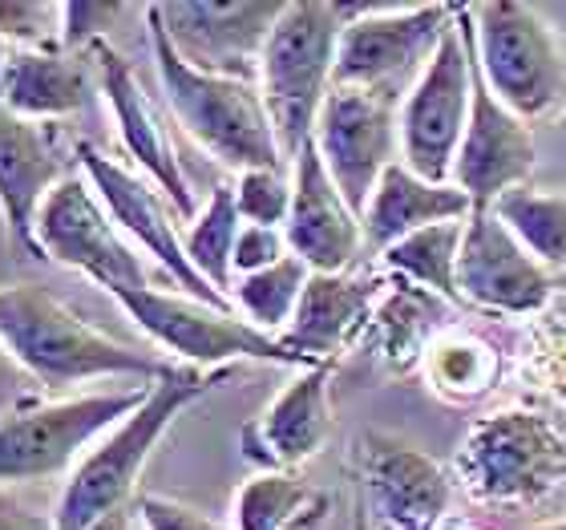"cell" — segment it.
<instances>
[{"label":"cell","instance_id":"cell-44","mask_svg":"<svg viewBox=\"0 0 566 530\" xmlns=\"http://www.w3.org/2000/svg\"><path fill=\"white\" fill-rule=\"evenodd\" d=\"M531 530H566V519L563 522H546V527H531Z\"/></svg>","mask_w":566,"mask_h":530},{"label":"cell","instance_id":"cell-20","mask_svg":"<svg viewBox=\"0 0 566 530\" xmlns=\"http://www.w3.org/2000/svg\"><path fill=\"white\" fill-rule=\"evenodd\" d=\"M283 236L295 260H304L307 271H324V276L348 271L365 248V224L324 170L316 142H307L292 163V215Z\"/></svg>","mask_w":566,"mask_h":530},{"label":"cell","instance_id":"cell-34","mask_svg":"<svg viewBox=\"0 0 566 530\" xmlns=\"http://www.w3.org/2000/svg\"><path fill=\"white\" fill-rule=\"evenodd\" d=\"M0 37L17 49H61V4L0 0Z\"/></svg>","mask_w":566,"mask_h":530},{"label":"cell","instance_id":"cell-38","mask_svg":"<svg viewBox=\"0 0 566 530\" xmlns=\"http://www.w3.org/2000/svg\"><path fill=\"white\" fill-rule=\"evenodd\" d=\"M0 530H53V515H41L9 490H0Z\"/></svg>","mask_w":566,"mask_h":530},{"label":"cell","instance_id":"cell-26","mask_svg":"<svg viewBox=\"0 0 566 530\" xmlns=\"http://www.w3.org/2000/svg\"><path fill=\"white\" fill-rule=\"evenodd\" d=\"M421 368L433 397L449 401V405H478L502 385L506 361H502V349L485 341L482 332L446 324L424 349Z\"/></svg>","mask_w":566,"mask_h":530},{"label":"cell","instance_id":"cell-37","mask_svg":"<svg viewBox=\"0 0 566 530\" xmlns=\"http://www.w3.org/2000/svg\"><path fill=\"white\" fill-rule=\"evenodd\" d=\"M134 515H138L146 530H231L223 522H214L211 515H202V510L163 495H138Z\"/></svg>","mask_w":566,"mask_h":530},{"label":"cell","instance_id":"cell-2","mask_svg":"<svg viewBox=\"0 0 566 530\" xmlns=\"http://www.w3.org/2000/svg\"><path fill=\"white\" fill-rule=\"evenodd\" d=\"M146 29H150L154 70L163 82L166 106L178 126L211 154L227 170H292L280 150L275 126L263 106L260 82L251 77H227V73H202L190 61L178 58L163 29L158 4H146Z\"/></svg>","mask_w":566,"mask_h":530},{"label":"cell","instance_id":"cell-43","mask_svg":"<svg viewBox=\"0 0 566 530\" xmlns=\"http://www.w3.org/2000/svg\"><path fill=\"white\" fill-rule=\"evenodd\" d=\"M446 530H485V527H478V522H449Z\"/></svg>","mask_w":566,"mask_h":530},{"label":"cell","instance_id":"cell-24","mask_svg":"<svg viewBox=\"0 0 566 530\" xmlns=\"http://www.w3.org/2000/svg\"><path fill=\"white\" fill-rule=\"evenodd\" d=\"M441 329H446V300L392 276V283H385V292L373 308V320H368L360 341L392 373H413V368H421L424 349L433 344Z\"/></svg>","mask_w":566,"mask_h":530},{"label":"cell","instance_id":"cell-27","mask_svg":"<svg viewBox=\"0 0 566 530\" xmlns=\"http://www.w3.org/2000/svg\"><path fill=\"white\" fill-rule=\"evenodd\" d=\"M332 498L287 470H260L239 486L231 530H307L324 522Z\"/></svg>","mask_w":566,"mask_h":530},{"label":"cell","instance_id":"cell-8","mask_svg":"<svg viewBox=\"0 0 566 530\" xmlns=\"http://www.w3.org/2000/svg\"><path fill=\"white\" fill-rule=\"evenodd\" d=\"M122 312L150 336L158 349L178 356L190 368H227L231 361H263V365L312 368L304 356H295L280 336H268L255 324L231 312V308L202 304L195 295L158 292V288H138V292L114 295Z\"/></svg>","mask_w":566,"mask_h":530},{"label":"cell","instance_id":"cell-6","mask_svg":"<svg viewBox=\"0 0 566 530\" xmlns=\"http://www.w3.org/2000/svg\"><path fill=\"white\" fill-rule=\"evenodd\" d=\"M473 65L485 90L526 126L566 110V53L538 4H470Z\"/></svg>","mask_w":566,"mask_h":530},{"label":"cell","instance_id":"cell-28","mask_svg":"<svg viewBox=\"0 0 566 530\" xmlns=\"http://www.w3.org/2000/svg\"><path fill=\"white\" fill-rule=\"evenodd\" d=\"M461 236H465V219H449V224H433L424 231L405 236L401 243H392L389 251H380V263L397 276L409 280L424 292L441 295L449 308H461V288H458V260H461Z\"/></svg>","mask_w":566,"mask_h":530},{"label":"cell","instance_id":"cell-23","mask_svg":"<svg viewBox=\"0 0 566 530\" xmlns=\"http://www.w3.org/2000/svg\"><path fill=\"white\" fill-rule=\"evenodd\" d=\"M473 211V202L461 195L453 183H429V178L413 175L405 163H392L380 175L368 211L360 215L365 224V248L389 251L392 243H401L405 236L424 231L433 224H449V219H465Z\"/></svg>","mask_w":566,"mask_h":530},{"label":"cell","instance_id":"cell-35","mask_svg":"<svg viewBox=\"0 0 566 530\" xmlns=\"http://www.w3.org/2000/svg\"><path fill=\"white\" fill-rule=\"evenodd\" d=\"M126 4H114V0H70L61 4V49L65 53H77V49H94L102 37L114 29Z\"/></svg>","mask_w":566,"mask_h":530},{"label":"cell","instance_id":"cell-29","mask_svg":"<svg viewBox=\"0 0 566 530\" xmlns=\"http://www.w3.org/2000/svg\"><path fill=\"white\" fill-rule=\"evenodd\" d=\"M239 227H243V219H239V211H235V187L219 183V187L211 190L207 207H202L187 224V231H182V248H187L190 268L199 271L202 280L211 283L219 295H227V300H231V288H235V268H231V260H235Z\"/></svg>","mask_w":566,"mask_h":530},{"label":"cell","instance_id":"cell-21","mask_svg":"<svg viewBox=\"0 0 566 530\" xmlns=\"http://www.w3.org/2000/svg\"><path fill=\"white\" fill-rule=\"evenodd\" d=\"M65 175L70 170L57 150V131L49 122L21 118L0 102V215L12 239L33 256L36 211Z\"/></svg>","mask_w":566,"mask_h":530},{"label":"cell","instance_id":"cell-36","mask_svg":"<svg viewBox=\"0 0 566 530\" xmlns=\"http://www.w3.org/2000/svg\"><path fill=\"white\" fill-rule=\"evenodd\" d=\"M292 251H287V236H283L280 227H251L243 224L239 227V239H235V280L239 276H255L263 268H275L280 260H287Z\"/></svg>","mask_w":566,"mask_h":530},{"label":"cell","instance_id":"cell-32","mask_svg":"<svg viewBox=\"0 0 566 530\" xmlns=\"http://www.w3.org/2000/svg\"><path fill=\"white\" fill-rule=\"evenodd\" d=\"M522 365L551 397L566 409V308L563 312H543L526 332Z\"/></svg>","mask_w":566,"mask_h":530},{"label":"cell","instance_id":"cell-42","mask_svg":"<svg viewBox=\"0 0 566 530\" xmlns=\"http://www.w3.org/2000/svg\"><path fill=\"white\" fill-rule=\"evenodd\" d=\"M9 58H12V49H9V41L0 37V77H4V65H9Z\"/></svg>","mask_w":566,"mask_h":530},{"label":"cell","instance_id":"cell-22","mask_svg":"<svg viewBox=\"0 0 566 530\" xmlns=\"http://www.w3.org/2000/svg\"><path fill=\"white\" fill-rule=\"evenodd\" d=\"M380 292H385V283L373 280V276H348V271L324 276V271H312L304 295H300V308H295L292 324L280 332V341L295 356H304L307 365L336 361L348 344L365 336Z\"/></svg>","mask_w":566,"mask_h":530},{"label":"cell","instance_id":"cell-4","mask_svg":"<svg viewBox=\"0 0 566 530\" xmlns=\"http://www.w3.org/2000/svg\"><path fill=\"white\" fill-rule=\"evenodd\" d=\"M449 474L478 507H543L566 486V422L526 401L497 405L461 437Z\"/></svg>","mask_w":566,"mask_h":530},{"label":"cell","instance_id":"cell-15","mask_svg":"<svg viewBox=\"0 0 566 530\" xmlns=\"http://www.w3.org/2000/svg\"><path fill=\"white\" fill-rule=\"evenodd\" d=\"M461 300L497 316H543L555 304V280L490 207L465 215L458 260Z\"/></svg>","mask_w":566,"mask_h":530},{"label":"cell","instance_id":"cell-41","mask_svg":"<svg viewBox=\"0 0 566 530\" xmlns=\"http://www.w3.org/2000/svg\"><path fill=\"white\" fill-rule=\"evenodd\" d=\"M353 530H377L373 519H368V510L360 507V498H356V507H353Z\"/></svg>","mask_w":566,"mask_h":530},{"label":"cell","instance_id":"cell-5","mask_svg":"<svg viewBox=\"0 0 566 530\" xmlns=\"http://www.w3.org/2000/svg\"><path fill=\"white\" fill-rule=\"evenodd\" d=\"M360 4L340 0H292L283 4L260 58V94L275 126L287 166L316 131L319 106L336 85V53Z\"/></svg>","mask_w":566,"mask_h":530},{"label":"cell","instance_id":"cell-31","mask_svg":"<svg viewBox=\"0 0 566 530\" xmlns=\"http://www.w3.org/2000/svg\"><path fill=\"white\" fill-rule=\"evenodd\" d=\"M312 271L304 260H280L275 268H263L255 276H239L235 288H231V304L248 324H255L268 336H280L287 324H292L295 308H300V295H304Z\"/></svg>","mask_w":566,"mask_h":530},{"label":"cell","instance_id":"cell-12","mask_svg":"<svg viewBox=\"0 0 566 530\" xmlns=\"http://www.w3.org/2000/svg\"><path fill=\"white\" fill-rule=\"evenodd\" d=\"M312 142L344 202L365 215L380 175L401 163V97L332 85Z\"/></svg>","mask_w":566,"mask_h":530},{"label":"cell","instance_id":"cell-7","mask_svg":"<svg viewBox=\"0 0 566 530\" xmlns=\"http://www.w3.org/2000/svg\"><path fill=\"white\" fill-rule=\"evenodd\" d=\"M473 106V21L470 4H453L441 37L409 94L401 97V163L429 183H453L465 122Z\"/></svg>","mask_w":566,"mask_h":530},{"label":"cell","instance_id":"cell-17","mask_svg":"<svg viewBox=\"0 0 566 530\" xmlns=\"http://www.w3.org/2000/svg\"><path fill=\"white\" fill-rule=\"evenodd\" d=\"M538 166L531 126L514 118L490 90L473 65V106L465 122L458 163H453V187L473 207H494L502 195L518 187H531V175Z\"/></svg>","mask_w":566,"mask_h":530},{"label":"cell","instance_id":"cell-1","mask_svg":"<svg viewBox=\"0 0 566 530\" xmlns=\"http://www.w3.org/2000/svg\"><path fill=\"white\" fill-rule=\"evenodd\" d=\"M223 381H231V368L207 373L190 365H170L163 377L150 381V393L138 409L122 425H114L106 437H97L90 454L70 470V482L53 510V530H90L118 510H130L138 478L158 441L195 401L219 389Z\"/></svg>","mask_w":566,"mask_h":530},{"label":"cell","instance_id":"cell-33","mask_svg":"<svg viewBox=\"0 0 566 530\" xmlns=\"http://www.w3.org/2000/svg\"><path fill=\"white\" fill-rule=\"evenodd\" d=\"M235 211L251 227H287L292 170H243L235 178Z\"/></svg>","mask_w":566,"mask_h":530},{"label":"cell","instance_id":"cell-25","mask_svg":"<svg viewBox=\"0 0 566 530\" xmlns=\"http://www.w3.org/2000/svg\"><path fill=\"white\" fill-rule=\"evenodd\" d=\"M85 94L90 77L65 49H12L0 77V102L33 122L77 114L85 106Z\"/></svg>","mask_w":566,"mask_h":530},{"label":"cell","instance_id":"cell-10","mask_svg":"<svg viewBox=\"0 0 566 530\" xmlns=\"http://www.w3.org/2000/svg\"><path fill=\"white\" fill-rule=\"evenodd\" d=\"M453 24V4H360L336 53V85L405 97Z\"/></svg>","mask_w":566,"mask_h":530},{"label":"cell","instance_id":"cell-3","mask_svg":"<svg viewBox=\"0 0 566 530\" xmlns=\"http://www.w3.org/2000/svg\"><path fill=\"white\" fill-rule=\"evenodd\" d=\"M0 344L33 373L45 389H65L97 377H138L150 385L166 373V361L114 341L73 312L61 295L41 283H4L0 288Z\"/></svg>","mask_w":566,"mask_h":530},{"label":"cell","instance_id":"cell-14","mask_svg":"<svg viewBox=\"0 0 566 530\" xmlns=\"http://www.w3.org/2000/svg\"><path fill=\"white\" fill-rule=\"evenodd\" d=\"M73 154H77V166H82V175L90 178V187L97 190V199H102V207L109 211V219L122 227V236L130 239L134 248L146 251V256L175 280L178 292L195 295L202 304L231 308V312H235V304H231L227 295L214 292L211 283L190 268L187 248H182V231H178V224H175L178 219L175 207L166 202V195L154 187L150 178L130 170V166H122L118 158H109L106 150H97L94 142H77Z\"/></svg>","mask_w":566,"mask_h":530},{"label":"cell","instance_id":"cell-19","mask_svg":"<svg viewBox=\"0 0 566 530\" xmlns=\"http://www.w3.org/2000/svg\"><path fill=\"white\" fill-rule=\"evenodd\" d=\"M332 368L336 361H319L300 368L280 393H275L255 422L243 425L239 446L260 470H287L319 458L332 441L336 417H332Z\"/></svg>","mask_w":566,"mask_h":530},{"label":"cell","instance_id":"cell-11","mask_svg":"<svg viewBox=\"0 0 566 530\" xmlns=\"http://www.w3.org/2000/svg\"><path fill=\"white\" fill-rule=\"evenodd\" d=\"M33 248L36 256H45L61 268L90 276L109 295L150 288L138 248L109 219L85 175H65L49 190L33 224Z\"/></svg>","mask_w":566,"mask_h":530},{"label":"cell","instance_id":"cell-40","mask_svg":"<svg viewBox=\"0 0 566 530\" xmlns=\"http://www.w3.org/2000/svg\"><path fill=\"white\" fill-rule=\"evenodd\" d=\"M90 530H134V507L118 510V515H109V519H102L97 527H90Z\"/></svg>","mask_w":566,"mask_h":530},{"label":"cell","instance_id":"cell-18","mask_svg":"<svg viewBox=\"0 0 566 530\" xmlns=\"http://www.w3.org/2000/svg\"><path fill=\"white\" fill-rule=\"evenodd\" d=\"M90 53L97 61V85H102V97H106L109 114L118 122L126 154L138 163L142 175L163 190L178 219L190 224L199 215V207H195V190H190L187 170H182V163H178L175 154V142H170V134L163 126V114L154 110V102L146 97V90L138 82V73L130 70V61L122 58L118 49L97 41Z\"/></svg>","mask_w":566,"mask_h":530},{"label":"cell","instance_id":"cell-9","mask_svg":"<svg viewBox=\"0 0 566 530\" xmlns=\"http://www.w3.org/2000/svg\"><path fill=\"white\" fill-rule=\"evenodd\" d=\"M150 385L118 393H85L70 401H49L36 409L9 413L0 422V486L41 482L73 470L97 437H106L146 401Z\"/></svg>","mask_w":566,"mask_h":530},{"label":"cell","instance_id":"cell-30","mask_svg":"<svg viewBox=\"0 0 566 530\" xmlns=\"http://www.w3.org/2000/svg\"><path fill=\"white\" fill-rule=\"evenodd\" d=\"M490 211L546 271L566 268V195L543 187H518L502 195Z\"/></svg>","mask_w":566,"mask_h":530},{"label":"cell","instance_id":"cell-13","mask_svg":"<svg viewBox=\"0 0 566 530\" xmlns=\"http://www.w3.org/2000/svg\"><path fill=\"white\" fill-rule=\"evenodd\" d=\"M360 507L377 530H446L453 510V474L385 429H365L353 446Z\"/></svg>","mask_w":566,"mask_h":530},{"label":"cell","instance_id":"cell-39","mask_svg":"<svg viewBox=\"0 0 566 530\" xmlns=\"http://www.w3.org/2000/svg\"><path fill=\"white\" fill-rule=\"evenodd\" d=\"M538 12L551 21V29H555V37H558V45H563V53H566V4H538Z\"/></svg>","mask_w":566,"mask_h":530},{"label":"cell","instance_id":"cell-16","mask_svg":"<svg viewBox=\"0 0 566 530\" xmlns=\"http://www.w3.org/2000/svg\"><path fill=\"white\" fill-rule=\"evenodd\" d=\"M163 29L178 58L202 73L251 77L260 73L263 45L283 17L280 0H175L158 4Z\"/></svg>","mask_w":566,"mask_h":530}]
</instances>
